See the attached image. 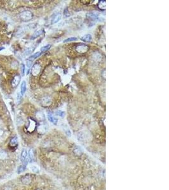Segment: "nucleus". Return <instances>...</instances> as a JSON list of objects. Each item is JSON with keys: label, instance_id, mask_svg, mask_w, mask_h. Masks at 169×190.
I'll use <instances>...</instances> for the list:
<instances>
[{"label": "nucleus", "instance_id": "1", "mask_svg": "<svg viewBox=\"0 0 169 190\" xmlns=\"http://www.w3.org/2000/svg\"><path fill=\"white\" fill-rule=\"evenodd\" d=\"M86 17L92 22H103L105 20V17L96 12H89L86 13Z\"/></svg>", "mask_w": 169, "mask_h": 190}, {"label": "nucleus", "instance_id": "2", "mask_svg": "<svg viewBox=\"0 0 169 190\" xmlns=\"http://www.w3.org/2000/svg\"><path fill=\"white\" fill-rule=\"evenodd\" d=\"M20 18L22 21H30L33 18V13L29 10H25L20 14Z\"/></svg>", "mask_w": 169, "mask_h": 190}, {"label": "nucleus", "instance_id": "3", "mask_svg": "<svg viewBox=\"0 0 169 190\" xmlns=\"http://www.w3.org/2000/svg\"><path fill=\"white\" fill-rule=\"evenodd\" d=\"M76 50L77 53L83 54L89 50V46L85 44H79L76 47Z\"/></svg>", "mask_w": 169, "mask_h": 190}, {"label": "nucleus", "instance_id": "4", "mask_svg": "<svg viewBox=\"0 0 169 190\" xmlns=\"http://www.w3.org/2000/svg\"><path fill=\"white\" fill-rule=\"evenodd\" d=\"M20 160L25 165H26L27 162H29L28 152H27L26 150H23L22 151L21 156H20Z\"/></svg>", "mask_w": 169, "mask_h": 190}, {"label": "nucleus", "instance_id": "5", "mask_svg": "<svg viewBox=\"0 0 169 190\" xmlns=\"http://www.w3.org/2000/svg\"><path fill=\"white\" fill-rule=\"evenodd\" d=\"M41 65H39V64H35L34 65L32 66V69H31V73L33 76H36L40 73L41 72Z\"/></svg>", "mask_w": 169, "mask_h": 190}, {"label": "nucleus", "instance_id": "6", "mask_svg": "<svg viewBox=\"0 0 169 190\" xmlns=\"http://www.w3.org/2000/svg\"><path fill=\"white\" fill-rule=\"evenodd\" d=\"M47 117H48V119L49 121H50V122H51L52 124H54V125H56V124H57V122H58V119H57V117H56L53 114L52 112H48L47 113Z\"/></svg>", "mask_w": 169, "mask_h": 190}, {"label": "nucleus", "instance_id": "7", "mask_svg": "<svg viewBox=\"0 0 169 190\" xmlns=\"http://www.w3.org/2000/svg\"><path fill=\"white\" fill-rule=\"evenodd\" d=\"M32 181V177L29 174H27L25 176H23L22 178V183L24 184H29L31 183Z\"/></svg>", "mask_w": 169, "mask_h": 190}, {"label": "nucleus", "instance_id": "8", "mask_svg": "<svg viewBox=\"0 0 169 190\" xmlns=\"http://www.w3.org/2000/svg\"><path fill=\"white\" fill-rule=\"evenodd\" d=\"M20 76H19V75H17V76H16L15 77L13 78L12 83L13 87H15L16 86H17L18 84H19V83H20Z\"/></svg>", "mask_w": 169, "mask_h": 190}, {"label": "nucleus", "instance_id": "9", "mask_svg": "<svg viewBox=\"0 0 169 190\" xmlns=\"http://www.w3.org/2000/svg\"><path fill=\"white\" fill-rule=\"evenodd\" d=\"M80 39L84 42H86V43H90L92 41V36H91V34H86L82 36Z\"/></svg>", "mask_w": 169, "mask_h": 190}, {"label": "nucleus", "instance_id": "10", "mask_svg": "<svg viewBox=\"0 0 169 190\" xmlns=\"http://www.w3.org/2000/svg\"><path fill=\"white\" fill-rule=\"evenodd\" d=\"M62 19V14L60 13H57L54 17L52 19V21H51V24H57L58 23L60 20Z\"/></svg>", "mask_w": 169, "mask_h": 190}, {"label": "nucleus", "instance_id": "11", "mask_svg": "<svg viewBox=\"0 0 169 190\" xmlns=\"http://www.w3.org/2000/svg\"><path fill=\"white\" fill-rule=\"evenodd\" d=\"M27 89V84L25 81H22L21 83V85H20V93L21 95H24L25 94V91H26Z\"/></svg>", "mask_w": 169, "mask_h": 190}, {"label": "nucleus", "instance_id": "12", "mask_svg": "<svg viewBox=\"0 0 169 190\" xmlns=\"http://www.w3.org/2000/svg\"><path fill=\"white\" fill-rule=\"evenodd\" d=\"M43 32H44V31H43V29L38 30V31H36V32H35L34 33L32 34V36H31V39H36V38H37L38 37H39L40 35H41L42 34H43Z\"/></svg>", "mask_w": 169, "mask_h": 190}, {"label": "nucleus", "instance_id": "13", "mask_svg": "<svg viewBox=\"0 0 169 190\" xmlns=\"http://www.w3.org/2000/svg\"><path fill=\"white\" fill-rule=\"evenodd\" d=\"M92 59L96 62H99L102 60V56L99 53H96L92 55Z\"/></svg>", "mask_w": 169, "mask_h": 190}, {"label": "nucleus", "instance_id": "14", "mask_svg": "<svg viewBox=\"0 0 169 190\" xmlns=\"http://www.w3.org/2000/svg\"><path fill=\"white\" fill-rule=\"evenodd\" d=\"M41 52H37V53H34L33 55H32L30 56L28 58V60H30V61H32L33 60L36 59V58H37L38 57H40L41 55Z\"/></svg>", "mask_w": 169, "mask_h": 190}, {"label": "nucleus", "instance_id": "15", "mask_svg": "<svg viewBox=\"0 0 169 190\" xmlns=\"http://www.w3.org/2000/svg\"><path fill=\"white\" fill-rule=\"evenodd\" d=\"M18 144V138L17 137H14L11 139L10 142V145L11 147H15Z\"/></svg>", "mask_w": 169, "mask_h": 190}, {"label": "nucleus", "instance_id": "16", "mask_svg": "<svg viewBox=\"0 0 169 190\" xmlns=\"http://www.w3.org/2000/svg\"><path fill=\"white\" fill-rule=\"evenodd\" d=\"M78 38L77 37H70V38H68L67 39H65V40L63 41V43H70V42H73V41H76L77 40Z\"/></svg>", "mask_w": 169, "mask_h": 190}, {"label": "nucleus", "instance_id": "17", "mask_svg": "<svg viewBox=\"0 0 169 190\" xmlns=\"http://www.w3.org/2000/svg\"><path fill=\"white\" fill-rule=\"evenodd\" d=\"M106 6V1H99L98 3V8L101 10H105Z\"/></svg>", "mask_w": 169, "mask_h": 190}, {"label": "nucleus", "instance_id": "18", "mask_svg": "<svg viewBox=\"0 0 169 190\" xmlns=\"http://www.w3.org/2000/svg\"><path fill=\"white\" fill-rule=\"evenodd\" d=\"M55 115H56L59 116V117H62V118H63V117H65L66 113H65V112L62 111V110H57L55 111Z\"/></svg>", "mask_w": 169, "mask_h": 190}, {"label": "nucleus", "instance_id": "19", "mask_svg": "<svg viewBox=\"0 0 169 190\" xmlns=\"http://www.w3.org/2000/svg\"><path fill=\"white\" fill-rule=\"evenodd\" d=\"M28 157L30 161H32L34 159V150H32V149L30 150L29 151Z\"/></svg>", "mask_w": 169, "mask_h": 190}, {"label": "nucleus", "instance_id": "20", "mask_svg": "<svg viewBox=\"0 0 169 190\" xmlns=\"http://www.w3.org/2000/svg\"><path fill=\"white\" fill-rule=\"evenodd\" d=\"M51 44H47L46 45V46H43V47L41 48V53H43V52L47 51L48 50H49L51 48Z\"/></svg>", "mask_w": 169, "mask_h": 190}, {"label": "nucleus", "instance_id": "21", "mask_svg": "<svg viewBox=\"0 0 169 190\" xmlns=\"http://www.w3.org/2000/svg\"><path fill=\"white\" fill-rule=\"evenodd\" d=\"M43 105H45V106H48V105H50V103H51V99H49L48 97L43 98Z\"/></svg>", "mask_w": 169, "mask_h": 190}, {"label": "nucleus", "instance_id": "22", "mask_svg": "<svg viewBox=\"0 0 169 190\" xmlns=\"http://www.w3.org/2000/svg\"><path fill=\"white\" fill-rule=\"evenodd\" d=\"M34 50V48L32 47V48H27L26 50H25V51H24V55H28L31 54V53H32V52H33Z\"/></svg>", "mask_w": 169, "mask_h": 190}, {"label": "nucleus", "instance_id": "23", "mask_svg": "<svg viewBox=\"0 0 169 190\" xmlns=\"http://www.w3.org/2000/svg\"><path fill=\"white\" fill-rule=\"evenodd\" d=\"M7 157V153L3 150H0V159H5Z\"/></svg>", "mask_w": 169, "mask_h": 190}, {"label": "nucleus", "instance_id": "24", "mask_svg": "<svg viewBox=\"0 0 169 190\" xmlns=\"http://www.w3.org/2000/svg\"><path fill=\"white\" fill-rule=\"evenodd\" d=\"M25 169H26V165H20L18 169V173H23V172L25 170Z\"/></svg>", "mask_w": 169, "mask_h": 190}, {"label": "nucleus", "instance_id": "25", "mask_svg": "<svg viewBox=\"0 0 169 190\" xmlns=\"http://www.w3.org/2000/svg\"><path fill=\"white\" fill-rule=\"evenodd\" d=\"M20 69H21V73L22 76H24L25 75V66L24 64H21V66H20Z\"/></svg>", "mask_w": 169, "mask_h": 190}, {"label": "nucleus", "instance_id": "26", "mask_svg": "<svg viewBox=\"0 0 169 190\" xmlns=\"http://www.w3.org/2000/svg\"><path fill=\"white\" fill-rule=\"evenodd\" d=\"M63 15L65 17H69L70 16V14L69 13V12L67 8L65 9V10H64V12H63Z\"/></svg>", "mask_w": 169, "mask_h": 190}, {"label": "nucleus", "instance_id": "27", "mask_svg": "<svg viewBox=\"0 0 169 190\" xmlns=\"http://www.w3.org/2000/svg\"><path fill=\"white\" fill-rule=\"evenodd\" d=\"M32 170L33 172H34V173H37V172H39V170H38V169L37 167H32Z\"/></svg>", "mask_w": 169, "mask_h": 190}, {"label": "nucleus", "instance_id": "28", "mask_svg": "<svg viewBox=\"0 0 169 190\" xmlns=\"http://www.w3.org/2000/svg\"><path fill=\"white\" fill-rule=\"evenodd\" d=\"M31 65H32V61L27 60V66H28V67H30Z\"/></svg>", "mask_w": 169, "mask_h": 190}, {"label": "nucleus", "instance_id": "29", "mask_svg": "<svg viewBox=\"0 0 169 190\" xmlns=\"http://www.w3.org/2000/svg\"><path fill=\"white\" fill-rule=\"evenodd\" d=\"M3 49H4V47H0V51H1V50H3Z\"/></svg>", "mask_w": 169, "mask_h": 190}]
</instances>
